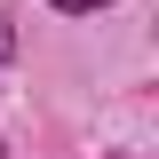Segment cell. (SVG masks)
<instances>
[{
    "instance_id": "obj_2",
    "label": "cell",
    "mask_w": 159,
    "mask_h": 159,
    "mask_svg": "<svg viewBox=\"0 0 159 159\" xmlns=\"http://www.w3.org/2000/svg\"><path fill=\"white\" fill-rule=\"evenodd\" d=\"M0 56H8V24H0Z\"/></svg>"
},
{
    "instance_id": "obj_1",
    "label": "cell",
    "mask_w": 159,
    "mask_h": 159,
    "mask_svg": "<svg viewBox=\"0 0 159 159\" xmlns=\"http://www.w3.org/2000/svg\"><path fill=\"white\" fill-rule=\"evenodd\" d=\"M56 8H64V16H88V8H103V0H56Z\"/></svg>"
}]
</instances>
